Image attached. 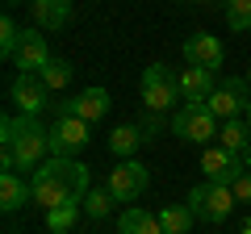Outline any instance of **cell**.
<instances>
[{
    "label": "cell",
    "instance_id": "obj_24",
    "mask_svg": "<svg viewBox=\"0 0 251 234\" xmlns=\"http://www.w3.org/2000/svg\"><path fill=\"white\" fill-rule=\"evenodd\" d=\"M226 25H230L234 34L251 29V0H226Z\"/></svg>",
    "mask_w": 251,
    "mask_h": 234
},
{
    "label": "cell",
    "instance_id": "obj_11",
    "mask_svg": "<svg viewBox=\"0 0 251 234\" xmlns=\"http://www.w3.org/2000/svg\"><path fill=\"white\" fill-rule=\"evenodd\" d=\"M46 96H50V88L42 84V75H13V84H9V100L21 109L25 117H38V109L46 105Z\"/></svg>",
    "mask_w": 251,
    "mask_h": 234
},
{
    "label": "cell",
    "instance_id": "obj_17",
    "mask_svg": "<svg viewBox=\"0 0 251 234\" xmlns=\"http://www.w3.org/2000/svg\"><path fill=\"white\" fill-rule=\"evenodd\" d=\"M218 146H226V151L243 155L251 146V126H247V117H230V121H222L218 126Z\"/></svg>",
    "mask_w": 251,
    "mask_h": 234
},
{
    "label": "cell",
    "instance_id": "obj_4",
    "mask_svg": "<svg viewBox=\"0 0 251 234\" xmlns=\"http://www.w3.org/2000/svg\"><path fill=\"white\" fill-rule=\"evenodd\" d=\"M234 192H230V184H214V180H205V184H197V188L188 192V209H193V217H201V222H209V226H218V222H226V217L234 213Z\"/></svg>",
    "mask_w": 251,
    "mask_h": 234
},
{
    "label": "cell",
    "instance_id": "obj_26",
    "mask_svg": "<svg viewBox=\"0 0 251 234\" xmlns=\"http://www.w3.org/2000/svg\"><path fill=\"white\" fill-rule=\"evenodd\" d=\"M230 192H234V201H239V205H251V171H243L239 180L230 184Z\"/></svg>",
    "mask_w": 251,
    "mask_h": 234
},
{
    "label": "cell",
    "instance_id": "obj_1",
    "mask_svg": "<svg viewBox=\"0 0 251 234\" xmlns=\"http://www.w3.org/2000/svg\"><path fill=\"white\" fill-rule=\"evenodd\" d=\"M29 184H34V205H42V209L84 205V197H88V167L67 159V155H50L29 176Z\"/></svg>",
    "mask_w": 251,
    "mask_h": 234
},
{
    "label": "cell",
    "instance_id": "obj_19",
    "mask_svg": "<svg viewBox=\"0 0 251 234\" xmlns=\"http://www.w3.org/2000/svg\"><path fill=\"white\" fill-rule=\"evenodd\" d=\"M143 142H147L143 126H117L113 134H109V151H113L117 159H130V155H134Z\"/></svg>",
    "mask_w": 251,
    "mask_h": 234
},
{
    "label": "cell",
    "instance_id": "obj_8",
    "mask_svg": "<svg viewBox=\"0 0 251 234\" xmlns=\"http://www.w3.org/2000/svg\"><path fill=\"white\" fill-rule=\"evenodd\" d=\"M147 184H151V171H147L138 159H122L113 171H109L105 188L113 192V201H138L147 192Z\"/></svg>",
    "mask_w": 251,
    "mask_h": 234
},
{
    "label": "cell",
    "instance_id": "obj_2",
    "mask_svg": "<svg viewBox=\"0 0 251 234\" xmlns=\"http://www.w3.org/2000/svg\"><path fill=\"white\" fill-rule=\"evenodd\" d=\"M0 142H4V151L13 155V167L34 176V171L46 163V151H50V130H46L38 117L17 113V117H4V121H0Z\"/></svg>",
    "mask_w": 251,
    "mask_h": 234
},
{
    "label": "cell",
    "instance_id": "obj_20",
    "mask_svg": "<svg viewBox=\"0 0 251 234\" xmlns=\"http://www.w3.org/2000/svg\"><path fill=\"white\" fill-rule=\"evenodd\" d=\"M159 226H163V234H188V230H193V209H188V205L159 209Z\"/></svg>",
    "mask_w": 251,
    "mask_h": 234
},
{
    "label": "cell",
    "instance_id": "obj_28",
    "mask_svg": "<svg viewBox=\"0 0 251 234\" xmlns=\"http://www.w3.org/2000/svg\"><path fill=\"white\" fill-rule=\"evenodd\" d=\"M243 117H247V126H251V100H247V109H243Z\"/></svg>",
    "mask_w": 251,
    "mask_h": 234
},
{
    "label": "cell",
    "instance_id": "obj_29",
    "mask_svg": "<svg viewBox=\"0 0 251 234\" xmlns=\"http://www.w3.org/2000/svg\"><path fill=\"white\" fill-rule=\"evenodd\" d=\"M17 4H21V0H4V9H17Z\"/></svg>",
    "mask_w": 251,
    "mask_h": 234
},
{
    "label": "cell",
    "instance_id": "obj_14",
    "mask_svg": "<svg viewBox=\"0 0 251 234\" xmlns=\"http://www.w3.org/2000/svg\"><path fill=\"white\" fill-rule=\"evenodd\" d=\"M25 201H34V184L21 171H0V209L4 213H17Z\"/></svg>",
    "mask_w": 251,
    "mask_h": 234
},
{
    "label": "cell",
    "instance_id": "obj_25",
    "mask_svg": "<svg viewBox=\"0 0 251 234\" xmlns=\"http://www.w3.org/2000/svg\"><path fill=\"white\" fill-rule=\"evenodd\" d=\"M109 209H113V192L109 188H92L84 197V213L88 217H109Z\"/></svg>",
    "mask_w": 251,
    "mask_h": 234
},
{
    "label": "cell",
    "instance_id": "obj_27",
    "mask_svg": "<svg viewBox=\"0 0 251 234\" xmlns=\"http://www.w3.org/2000/svg\"><path fill=\"white\" fill-rule=\"evenodd\" d=\"M243 167L251 171V146H247V151H243Z\"/></svg>",
    "mask_w": 251,
    "mask_h": 234
},
{
    "label": "cell",
    "instance_id": "obj_31",
    "mask_svg": "<svg viewBox=\"0 0 251 234\" xmlns=\"http://www.w3.org/2000/svg\"><path fill=\"white\" fill-rule=\"evenodd\" d=\"M243 234H251V222H247V226H243Z\"/></svg>",
    "mask_w": 251,
    "mask_h": 234
},
{
    "label": "cell",
    "instance_id": "obj_15",
    "mask_svg": "<svg viewBox=\"0 0 251 234\" xmlns=\"http://www.w3.org/2000/svg\"><path fill=\"white\" fill-rule=\"evenodd\" d=\"M29 17L38 29H63L72 21V0H29Z\"/></svg>",
    "mask_w": 251,
    "mask_h": 234
},
{
    "label": "cell",
    "instance_id": "obj_22",
    "mask_svg": "<svg viewBox=\"0 0 251 234\" xmlns=\"http://www.w3.org/2000/svg\"><path fill=\"white\" fill-rule=\"evenodd\" d=\"M80 209H84V205H59V209H46V226H50V234H67L75 222H80Z\"/></svg>",
    "mask_w": 251,
    "mask_h": 234
},
{
    "label": "cell",
    "instance_id": "obj_32",
    "mask_svg": "<svg viewBox=\"0 0 251 234\" xmlns=\"http://www.w3.org/2000/svg\"><path fill=\"white\" fill-rule=\"evenodd\" d=\"M243 80H247V84H251V67H247V75H243Z\"/></svg>",
    "mask_w": 251,
    "mask_h": 234
},
{
    "label": "cell",
    "instance_id": "obj_12",
    "mask_svg": "<svg viewBox=\"0 0 251 234\" xmlns=\"http://www.w3.org/2000/svg\"><path fill=\"white\" fill-rule=\"evenodd\" d=\"M226 59V46L218 42L214 34H193L184 38V63L188 67H205V71H218Z\"/></svg>",
    "mask_w": 251,
    "mask_h": 234
},
{
    "label": "cell",
    "instance_id": "obj_3",
    "mask_svg": "<svg viewBox=\"0 0 251 234\" xmlns=\"http://www.w3.org/2000/svg\"><path fill=\"white\" fill-rule=\"evenodd\" d=\"M218 121L214 113L205 109V100H184V105L172 113V134L180 142H193V146H205L209 138H218Z\"/></svg>",
    "mask_w": 251,
    "mask_h": 234
},
{
    "label": "cell",
    "instance_id": "obj_9",
    "mask_svg": "<svg viewBox=\"0 0 251 234\" xmlns=\"http://www.w3.org/2000/svg\"><path fill=\"white\" fill-rule=\"evenodd\" d=\"M201 171H205V180H214V184H234L247 167H243V155L226 151V146H205V151H201Z\"/></svg>",
    "mask_w": 251,
    "mask_h": 234
},
{
    "label": "cell",
    "instance_id": "obj_5",
    "mask_svg": "<svg viewBox=\"0 0 251 234\" xmlns=\"http://www.w3.org/2000/svg\"><path fill=\"white\" fill-rule=\"evenodd\" d=\"M176 100H184V96H180L176 75H172L163 63H151V67L143 71V105L151 109V113H159V117H163L172 105H176Z\"/></svg>",
    "mask_w": 251,
    "mask_h": 234
},
{
    "label": "cell",
    "instance_id": "obj_6",
    "mask_svg": "<svg viewBox=\"0 0 251 234\" xmlns=\"http://www.w3.org/2000/svg\"><path fill=\"white\" fill-rule=\"evenodd\" d=\"M247 100H251V84L239 80V75H226V80L209 92L205 109L218 117V121H230V117H239L243 109H247Z\"/></svg>",
    "mask_w": 251,
    "mask_h": 234
},
{
    "label": "cell",
    "instance_id": "obj_7",
    "mask_svg": "<svg viewBox=\"0 0 251 234\" xmlns=\"http://www.w3.org/2000/svg\"><path fill=\"white\" fill-rule=\"evenodd\" d=\"M88 138H92V126L80 121V117H72V113H59L50 121V155H67L72 159L75 151L88 146Z\"/></svg>",
    "mask_w": 251,
    "mask_h": 234
},
{
    "label": "cell",
    "instance_id": "obj_30",
    "mask_svg": "<svg viewBox=\"0 0 251 234\" xmlns=\"http://www.w3.org/2000/svg\"><path fill=\"white\" fill-rule=\"evenodd\" d=\"M197 4H218V0H197Z\"/></svg>",
    "mask_w": 251,
    "mask_h": 234
},
{
    "label": "cell",
    "instance_id": "obj_13",
    "mask_svg": "<svg viewBox=\"0 0 251 234\" xmlns=\"http://www.w3.org/2000/svg\"><path fill=\"white\" fill-rule=\"evenodd\" d=\"M59 113H72V117H80V121H100V117L109 113V92L105 88H84L75 100H63V109Z\"/></svg>",
    "mask_w": 251,
    "mask_h": 234
},
{
    "label": "cell",
    "instance_id": "obj_16",
    "mask_svg": "<svg viewBox=\"0 0 251 234\" xmlns=\"http://www.w3.org/2000/svg\"><path fill=\"white\" fill-rule=\"evenodd\" d=\"M180 84V96L184 100H209V92L218 88V71H205V67H184L176 75Z\"/></svg>",
    "mask_w": 251,
    "mask_h": 234
},
{
    "label": "cell",
    "instance_id": "obj_10",
    "mask_svg": "<svg viewBox=\"0 0 251 234\" xmlns=\"http://www.w3.org/2000/svg\"><path fill=\"white\" fill-rule=\"evenodd\" d=\"M54 54H50V42H46V34H38V29H25L21 34V46L17 54H13V67H17L21 75H38L46 63H50Z\"/></svg>",
    "mask_w": 251,
    "mask_h": 234
},
{
    "label": "cell",
    "instance_id": "obj_23",
    "mask_svg": "<svg viewBox=\"0 0 251 234\" xmlns=\"http://www.w3.org/2000/svg\"><path fill=\"white\" fill-rule=\"evenodd\" d=\"M21 34H25V29H17V21L4 13V17H0V54H4L9 63H13V54H17V46H21Z\"/></svg>",
    "mask_w": 251,
    "mask_h": 234
},
{
    "label": "cell",
    "instance_id": "obj_21",
    "mask_svg": "<svg viewBox=\"0 0 251 234\" xmlns=\"http://www.w3.org/2000/svg\"><path fill=\"white\" fill-rule=\"evenodd\" d=\"M38 75H42V84H46L50 92H59V88H67V84H72V63H67V59H50Z\"/></svg>",
    "mask_w": 251,
    "mask_h": 234
},
{
    "label": "cell",
    "instance_id": "obj_18",
    "mask_svg": "<svg viewBox=\"0 0 251 234\" xmlns=\"http://www.w3.org/2000/svg\"><path fill=\"white\" fill-rule=\"evenodd\" d=\"M117 234H163V226H159V217H155V213L130 205L122 217H117Z\"/></svg>",
    "mask_w": 251,
    "mask_h": 234
}]
</instances>
